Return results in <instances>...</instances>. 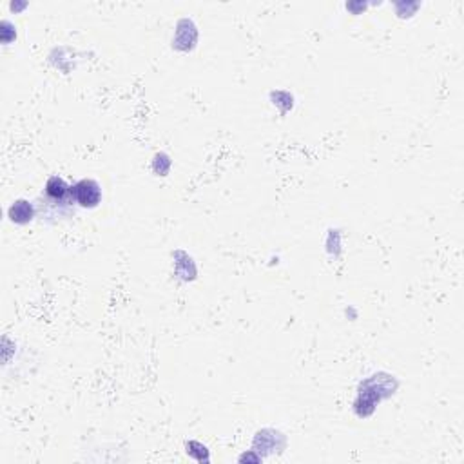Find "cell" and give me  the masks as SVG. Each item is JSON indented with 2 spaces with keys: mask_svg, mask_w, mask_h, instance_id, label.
I'll list each match as a JSON object with an SVG mask.
<instances>
[{
  "mask_svg": "<svg viewBox=\"0 0 464 464\" xmlns=\"http://www.w3.org/2000/svg\"><path fill=\"white\" fill-rule=\"evenodd\" d=\"M73 201L84 209H93L102 200V189L94 180H80L71 187Z\"/></svg>",
  "mask_w": 464,
  "mask_h": 464,
  "instance_id": "cell-1",
  "label": "cell"
},
{
  "mask_svg": "<svg viewBox=\"0 0 464 464\" xmlns=\"http://www.w3.org/2000/svg\"><path fill=\"white\" fill-rule=\"evenodd\" d=\"M8 216L11 218V222L15 223H28L31 222L33 216H35V207H33L31 201L28 200H17L13 201V205L8 210Z\"/></svg>",
  "mask_w": 464,
  "mask_h": 464,
  "instance_id": "cell-2",
  "label": "cell"
}]
</instances>
